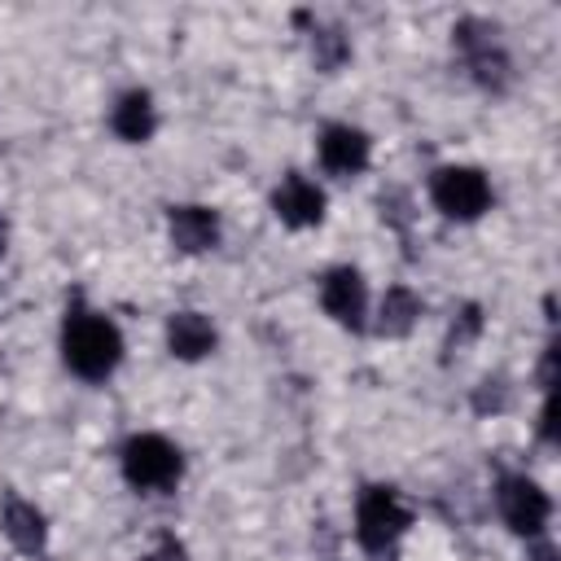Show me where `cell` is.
<instances>
[{"label":"cell","mask_w":561,"mask_h":561,"mask_svg":"<svg viewBox=\"0 0 561 561\" xmlns=\"http://www.w3.org/2000/svg\"><path fill=\"white\" fill-rule=\"evenodd\" d=\"M123 329L92 307H70L61 320V359L83 381H105L123 364Z\"/></svg>","instance_id":"cell-1"},{"label":"cell","mask_w":561,"mask_h":561,"mask_svg":"<svg viewBox=\"0 0 561 561\" xmlns=\"http://www.w3.org/2000/svg\"><path fill=\"white\" fill-rule=\"evenodd\" d=\"M118 469H123V482L140 495H171L184 478V451L167 438V434H131L118 451Z\"/></svg>","instance_id":"cell-2"},{"label":"cell","mask_w":561,"mask_h":561,"mask_svg":"<svg viewBox=\"0 0 561 561\" xmlns=\"http://www.w3.org/2000/svg\"><path fill=\"white\" fill-rule=\"evenodd\" d=\"M412 530V508L408 500L394 491V486H364L355 495V543L368 552V557H386L394 552V543Z\"/></svg>","instance_id":"cell-3"},{"label":"cell","mask_w":561,"mask_h":561,"mask_svg":"<svg viewBox=\"0 0 561 561\" xmlns=\"http://www.w3.org/2000/svg\"><path fill=\"white\" fill-rule=\"evenodd\" d=\"M430 206L451 224H478L495 206L491 175L473 162H447L430 175Z\"/></svg>","instance_id":"cell-4"},{"label":"cell","mask_w":561,"mask_h":561,"mask_svg":"<svg viewBox=\"0 0 561 561\" xmlns=\"http://www.w3.org/2000/svg\"><path fill=\"white\" fill-rule=\"evenodd\" d=\"M451 44H456V53H460V61H465V70L473 75L478 88H486V92H504V88H508L513 61H508V53H504V44L495 39V26H491L486 18H465V22H456V26H451Z\"/></svg>","instance_id":"cell-5"},{"label":"cell","mask_w":561,"mask_h":561,"mask_svg":"<svg viewBox=\"0 0 561 561\" xmlns=\"http://www.w3.org/2000/svg\"><path fill=\"white\" fill-rule=\"evenodd\" d=\"M495 513L500 522L517 535V539H543L548 535V522H552V495L526 478V473H504L495 482Z\"/></svg>","instance_id":"cell-6"},{"label":"cell","mask_w":561,"mask_h":561,"mask_svg":"<svg viewBox=\"0 0 561 561\" xmlns=\"http://www.w3.org/2000/svg\"><path fill=\"white\" fill-rule=\"evenodd\" d=\"M316 162L333 180H355L373 162V136L355 123H324L316 136Z\"/></svg>","instance_id":"cell-7"},{"label":"cell","mask_w":561,"mask_h":561,"mask_svg":"<svg viewBox=\"0 0 561 561\" xmlns=\"http://www.w3.org/2000/svg\"><path fill=\"white\" fill-rule=\"evenodd\" d=\"M320 307L333 324L342 329H368V311H373V298H368V280L359 267L351 263H337L320 276Z\"/></svg>","instance_id":"cell-8"},{"label":"cell","mask_w":561,"mask_h":561,"mask_svg":"<svg viewBox=\"0 0 561 561\" xmlns=\"http://www.w3.org/2000/svg\"><path fill=\"white\" fill-rule=\"evenodd\" d=\"M324 206H329L324 188H320L311 175H302V171L280 175V184L272 188V215H276L285 228H294V232L316 228V224L324 219Z\"/></svg>","instance_id":"cell-9"},{"label":"cell","mask_w":561,"mask_h":561,"mask_svg":"<svg viewBox=\"0 0 561 561\" xmlns=\"http://www.w3.org/2000/svg\"><path fill=\"white\" fill-rule=\"evenodd\" d=\"M167 237H171V245L180 254H206L224 237L219 210L215 206H202V202H180V206L167 210Z\"/></svg>","instance_id":"cell-10"},{"label":"cell","mask_w":561,"mask_h":561,"mask_svg":"<svg viewBox=\"0 0 561 561\" xmlns=\"http://www.w3.org/2000/svg\"><path fill=\"white\" fill-rule=\"evenodd\" d=\"M215 346H219V329H215V320L206 311L184 307V311H171L167 316V351L175 359L197 364V359L215 355Z\"/></svg>","instance_id":"cell-11"},{"label":"cell","mask_w":561,"mask_h":561,"mask_svg":"<svg viewBox=\"0 0 561 561\" xmlns=\"http://www.w3.org/2000/svg\"><path fill=\"white\" fill-rule=\"evenodd\" d=\"M110 131L123 145H145L158 131V105L149 88H127L118 92V101L110 105Z\"/></svg>","instance_id":"cell-12"},{"label":"cell","mask_w":561,"mask_h":561,"mask_svg":"<svg viewBox=\"0 0 561 561\" xmlns=\"http://www.w3.org/2000/svg\"><path fill=\"white\" fill-rule=\"evenodd\" d=\"M0 530H4V539H9L22 557H44V552H48V517H44L31 500H22V495H9V500H4V508H0Z\"/></svg>","instance_id":"cell-13"},{"label":"cell","mask_w":561,"mask_h":561,"mask_svg":"<svg viewBox=\"0 0 561 561\" xmlns=\"http://www.w3.org/2000/svg\"><path fill=\"white\" fill-rule=\"evenodd\" d=\"M421 316H425V298H421L412 285H386V294H381L377 307L368 311V324H373L381 337H408Z\"/></svg>","instance_id":"cell-14"},{"label":"cell","mask_w":561,"mask_h":561,"mask_svg":"<svg viewBox=\"0 0 561 561\" xmlns=\"http://www.w3.org/2000/svg\"><path fill=\"white\" fill-rule=\"evenodd\" d=\"M311 57H316V66L324 75H333V70H342L351 61V39L337 26H316L311 31Z\"/></svg>","instance_id":"cell-15"},{"label":"cell","mask_w":561,"mask_h":561,"mask_svg":"<svg viewBox=\"0 0 561 561\" xmlns=\"http://www.w3.org/2000/svg\"><path fill=\"white\" fill-rule=\"evenodd\" d=\"M478 333H482V311L478 307H460V316L447 329V351H465Z\"/></svg>","instance_id":"cell-16"},{"label":"cell","mask_w":561,"mask_h":561,"mask_svg":"<svg viewBox=\"0 0 561 561\" xmlns=\"http://www.w3.org/2000/svg\"><path fill=\"white\" fill-rule=\"evenodd\" d=\"M508 399H513V394H508V381H504V377H482V381H478V394H473V408L486 416V412H504Z\"/></svg>","instance_id":"cell-17"},{"label":"cell","mask_w":561,"mask_h":561,"mask_svg":"<svg viewBox=\"0 0 561 561\" xmlns=\"http://www.w3.org/2000/svg\"><path fill=\"white\" fill-rule=\"evenodd\" d=\"M381 219H390L394 228H408V224H412V206H408V193L390 188V193L381 197Z\"/></svg>","instance_id":"cell-18"},{"label":"cell","mask_w":561,"mask_h":561,"mask_svg":"<svg viewBox=\"0 0 561 561\" xmlns=\"http://www.w3.org/2000/svg\"><path fill=\"white\" fill-rule=\"evenodd\" d=\"M149 561H188V552H184V543H180V539H171V535H167V539L149 552Z\"/></svg>","instance_id":"cell-19"},{"label":"cell","mask_w":561,"mask_h":561,"mask_svg":"<svg viewBox=\"0 0 561 561\" xmlns=\"http://www.w3.org/2000/svg\"><path fill=\"white\" fill-rule=\"evenodd\" d=\"M526 552H530V561H557V548H552V539L543 535V539H530L526 543Z\"/></svg>","instance_id":"cell-20"},{"label":"cell","mask_w":561,"mask_h":561,"mask_svg":"<svg viewBox=\"0 0 561 561\" xmlns=\"http://www.w3.org/2000/svg\"><path fill=\"white\" fill-rule=\"evenodd\" d=\"M4 245H9V224H4V215H0V254H4Z\"/></svg>","instance_id":"cell-21"},{"label":"cell","mask_w":561,"mask_h":561,"mask_svg":"<svg viewBox=\"0 0 561 561\" xmlns=\"http://www.w3.org/2000/svg\"><path fill=\"white\" fill-rule=\"evenodd\" d=\"M140 561H149V557H140Z\"/></svg>","instance_id":"cell-22"}]
</instances>
